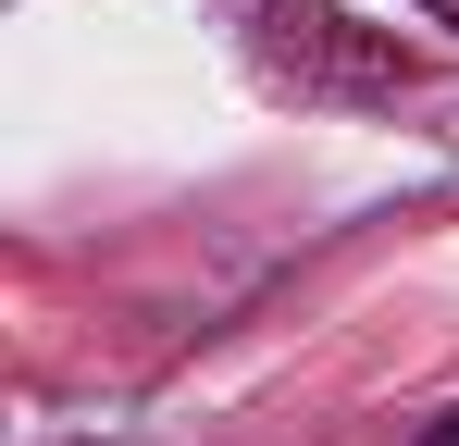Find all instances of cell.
<instances>
[{"mask_svg": "<svg viewBox=\"0 0 459 446\" xmlns=\"http://www.w3.org/2000/svg\"><path fill=\"white\" fill-rule=\"evenodd\" d=\"M248 63L273 74V87H299V99H335V112H385V99L422 87V63L397 38H373V25H348L335 0H273L248 25Z\"/></svg>", "mask_w": 459, "mask_h": 446, "instance_id": "1", "label": "cell"}, {"mask_svg": "<svg viewBox=\"0 0 459 446\" xmlns=\"http://www.w3.org/2000/svg\"><path fill=\"white\" fill-rule=\"evenodd\" d=\"M422 446H459V409H447V422H422Z\"/></svg>", "mask_w": 459, "mask_h": 446, "instance_id": "2", "label": "cell"}, {"mask_svg": "<svg viewBox=\"0 0 459 446\" xmlns=\"http://www.w3.org/2000/svg\"><path fill=\"white\" fill-rule=\"evenodd\" d=\"M422 13H435V25H459V0H422Z\"/></svg>", "mask_w": 459, "mask_h": 446, "instance_id": "3", "label": "cell"}]
</instances>
